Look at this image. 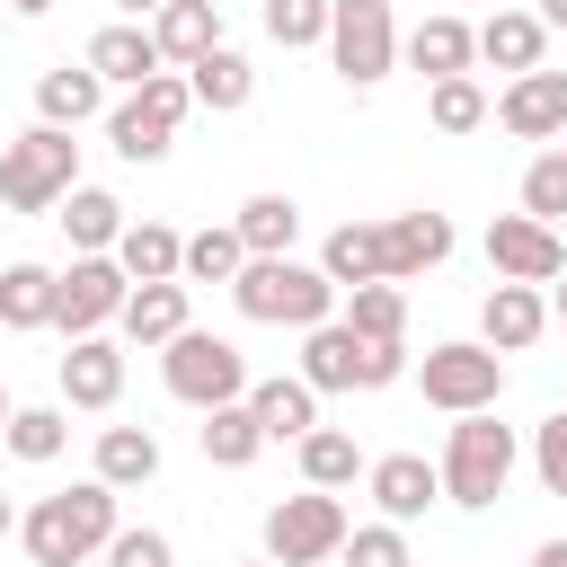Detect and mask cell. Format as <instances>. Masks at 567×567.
<instances>
[{
	"mask_svg": "<svg viewBox=\"0 0 567 567\" xmlns=\"http://www.w3.org/2000/svg\"><path fill=\"white\" fill-rule=\"evenodd\" d=\"M115 532H124V523H115V487H106V478H80V487L35 496V505L18 514V540H27L35 567H80V558H97Z\"/></svg>",
	"mask_w": 567,
	"mask_h": 567,
	"instance_id": "cell-1",
	"label": "cell"
},
{
	"mask_svg": "<svg viewBox=\"0 0 567 567\" xmlns=\"http://www.w3.org/2000/svg\"><path fill=\"white\" fill-rule=\"evenodd\" d=\"M514 461H523V443H514V425H496V408H478V416H452V434H443V461H434V478H443V505H470V514H487V505L505 496Z\"/></svg>",
	"mask_w": 567,
	"mask_h": 567,
	"instance_id": "cell-2",
	"label": "cell"
},
{
	"mask_svg": "<svg viewBox=\"0 0 567 567\" xmlns=\"http://www.w3.org/2000/svg\"><path fill=\"white\" fill-rule=\"evenodd\" d=\"M230 301H239V319H257V328H319V319L337 310V284H328L319 266H301V257H248V266L230 275Z\"/></svg>",
	"mask_w": 567,
	"mask_h": 567,
	"instance_id": "cell-3",
	"label": "cell"
},
{
	"mask_svg": "<svg viewBox=\"0 0 567 567\" xmlns=\"http://www.w3.org/2000/svg\"><path fill=\"white\" fill-rule=\"evenodd\" d=\"M80 186V142L53 124H27L18 142H0V204L9 213H53Z\"/></svg>",
	"mask_w": 567,
	"mask_h": 567,
	"instance_id": "cell-4",
	"label": "cell"
},
{
	"mask_svg": "<svg viewBox=\"0 0 567 567\" xmlns=\"http://www.w3.org/2000/svg\"><path fill=\"white\" fill-rule=\"evenodd\" d=\"M195 115V89H186V71H159V80H142V89H124L115 106H106V142H115V159H168V142H177V124Z\"/></svg>",
	"mask_w": 567,
	"mask_h": 567,
	"instance_id": "cell-5",
	"label": "cell"
},
{
	"mask_svg": "<svg viewBox=\"0 0 567 567\" xmlns=\"http://www.w3.org/2000/svg\"><path fill=\"white\" fill-rule=\"evenodd\" d=\"M408 372V346H363L346 319H319L301 328V381L328 399V390H390Z\"/></svg>",
	"mask_w": 567,
	"mask_h": 567,
	"instance_id": "cell-6",
	"label": "cell"
},
{
	"mask_svg": "<svg viewBox=\"0 0 567 567\" xmlns=\"http://www.w3.org/2000/svg\"><path fill=\"white\" fill-rule=\"evenodd\" d=\"M159 381H168V399H186V408H230V399H248V354H239L230 337L177 328V337L159 346Z\"/></svg>",
	"mask_w": 567,
	"mask_h": 567,
	"instance_id": "cell-7",
	"label": "cell"
},
{
	"mask_svg": "<svg viewBox=\"0 0 567 567\" xmlns=\"http://www.w3.org/2000/svg\"><path fill=\"white\" fill-rule=\"evenodd\" d=\"M328 62L346 89H381L399 71V18L390 0H328Z\"/></svg>",
	"mask_w": 567,
	"mask_h": 567,
	"instance_id": "cell-8",
	"label": "cell"
},
{
	"mask_svg": "<svg viewBox=\"0 0 567 567\" xmlns=\"http://www.w3.org/2000/svg\"><path fill=\"white\" fill-rule=\"evenodd\" d=\"M416 390H425V408H443V416H478V408H496V399H505V354H487L478 337L425 346Z\"/></svg>",
	"mask_w": 567,
	"mask_h": 567,
	"instance_id": "cell-9",
	"label": "cell"
},
{
	"mask_svg": "<svg viewBox=\"0 0 567 567\" xmlns=\"http://www.w3.org/2000/svg\"><path fill=\"white\" fill-rule=\"evenodd\" d=\"M346 532H354V514H346L328 487H301V496L266 505V558H275V567H328V558L346 549Z\"/></svg>",
	"mask_w": 567,
	"mask_h": 567,
	"instance_id": "cell-10",
	"label": "cell"
},
{
	"mask_svg": "<svg viewBox=\"0 0 567 567\" xmlns=\"http://www.w3.org/2000/svg\"><path fill=\"white\" fill-rule=\"evenodd\" d=\"M124 266L115 257H71L62 275H53V328L62 337H106L115 328V310H124Z\"/></svg>",
	"mask_w": 567,
	"mask_h": 567,
	"instance_id": "cell-11",
	"label": "cell"
},
{
	"mask_svg": "<svg viewBox=\"0 0 567 567\" xmlns=\"http://www.w3.org/2000/svg\"><path fill=\"white\" fill-rule=\"evenodd\" d=\"M487 266H496V284H558L567 275V239L549 221H532V213H496L487 221Z\"/></svg>",
	"mask_w": 567,
	"mask_h": 567,
	"instance_id": "cell-12",
	"label": "cell"
},
{
	"mask_svg": "<svg viewBox=\"0 0 567 567\" xmlns=\"http://www.w3.org/2000/svg\"><path fill=\"white\" fill-rule=\"evenodd\" d=\"M487 115H496L514 142H558V133H567V71L540 62V71H523V80H505V97H496Z\"/></svg>",
	"mask_w": 567,
	"mask_h": 567,
	"instance_id": "cell-13",
	"label": "cell"
},
{
	"mask_svg": "<svg viewBox=\"0 0 567 567\" xmlns=\"http://www.w3.org/2000/svg\"><path fill=\"white\" fill-rule=\"evenodd\" d=\"M363 487H372L381 523H399V532H408L425 505H443V478H434L425 452H381V461H363Z\"/></svg>",
	"mask_w": 567,
	"mask_h": 567,
	"instance_id": "cell-14",
	"label": "cell"
},
{
	"mask_svg": "<svg viewBox=\"0 0 567 567\" xmlns=\"http://www.w3.org/2000/svg\"><path fill=\"white\" fill-rule=\"evenodd\" d=\"M106 89H142V80H159L168 62H159V44H151V27L142 18H115V27H97L89 35V53H80Z\"/></svg>",
	"mask_w": 567,
	"mask_h": 567,
	"instance_id": "cell-15",
	"label": "cell"
},
{
	"mask_svg": "<svg viewBox=\"0 0 567 567\" xmlns=\"http://www.w3.org/2000/svg\"><path fill=\"white\" fill-rule=\"evenodd\" d=\"M452 257V221L443 213H390L381 221V266H390V284H416V275H434Z\"/></svg>",
	"mask_w": 567,
	"mask_h": 567,
	"instance_id": "cell-16",
	"label": "cell"
},
{
	"mask_svg": "<svg viewBox=\"0 0 567 567\" xmlns=\"http://www.w3.org/2000/svg\"><path fill=\"white\" fill-rule=\"evenodd\" d=\"M540 328H549L540 284H496V292L478 301V346H487V354H523V346H540Z\"/></svg>",
	"mask_w": 567,
	"mask_h": 567,
	"instance_id": "cell-17",
	"label": "cell"
},
{
	"mask_svg": "<svg viewBox=\"0 0 567 567\" xmlns=\"http://www.w3.org/2000/svg\"><path fill=\"white\" fill-rule=\"evenodd\" d=\"M62 399H71V408H115V399H124V346H115V337H71V354H62Z\"/></svg>",
	"mask_w": 567,
	"mask_h": 567,
	"instance_id": "cell-18",
	"label": "cell"
},
{
	"mask_svg": "<svg viewBox=\"0 0 567 567\" xmlns=\"http://www.w3.org/2000/svg\"><path fill=\"white\" fill-rule=\"evenodd\" d=\"M399 53L425 71V89H434V80H470V62H478V27H461V18L443 9V18H425L416 35H399Z\"/></svg>",
	"mask_w": 567,
	"mask_h": 567,
	"instance_id": "cell-19",
	"label": "cell"
},
{
	"mask_svg": "<svg viewBox=\"0 0 567 567\" xmlns=\"http://www.w3.org/2000/svg\"><path fill=\"white\" fill-rule=\"evenodd\" d=\"M89 115H106V80H97L89 62H62V71H44V80H35V124L80 133Z\"/></svg>",
	"mask_w": 567,
	"mask_h": 567,
	"instance_id": "cell-20",
	"label": "cell"
},
{
	"mask_svg": "<svg viewBox=\"0 0 567 567\" xmlns=\"http://www.w3.org/2000/svg\"><path fill=\"white\" fill-rule=\"evenodd\" d=\"M248 416L266 425V443H301L319 425V390L301 372H275V381H248Z\"/></svg>",
	"mask_w": 567,
	"mask_h": 567,
	"instance_id": "cell-21",
	"label": "cell"
},
{
	"mask_svg": "<svg viewBox=\"0 0 567 567\" xmlns=\"http://www.w3.org/2000/svg\"><path fill=\"white\" fill-rule=\"evenodd\" d=\"M53 221H62V239H71L80 257H115V239H124V204H115L106 186H71V195L53 204Z\"/></svg>",
	"mask_w": 567,
	"mask_h": 567,
	"instance_id": "cell-22",
	"label": "cell"
},
{
	"mask_svg": "<svg viewBox=\"0 0 567 567\" xmlns=\"http://www.w3.org/2000/svg\"><path fill=\"white\" fill-rule=\"evenodd\" d=\"M142 27H151V44H159V62H177V71L221 44V9H213V0H168V9L142 18Z\"/></svg>",
	"mask_w": 567,
	"mask_h": 567,
	"instance_id": "cell-23",
	"label": "cell"
},
{
	"mask_svg": "<svg viewBox=\"0 0 567 567\" xmlns=\"http://www.w3.org/2000/svg\"><path fill=\"white\" fill-rule=\"evenodd\" d=\"M319 275H328L337 292H354V284H390V266H381V221H337L328 248H319Z\"/></svg>",
	"mask_w": 567,
	"mask_h": 567,
	"instance_id": "cell-24",
	"label": "cell"
},
{
	"mask_svg": "<svg viewBox=\"0 0 567 567\" xmlns=\"http://www.w3.org/2000/svg\"><path fill=\"white\" fill-rule=\"evenodd\" d=\"M115 328H124V346H168L177 328H195L186 319V284H133L124 310H115Z\"/></svg>",
	"mask_w": 567,
	"mask_h": 567,
	"instance_id": "cell-25",
	"label": "cell"
},
{
	"mask_svg": "<svg viewBox=\"0 0 567 567\" xmlns=\"http://www.w3.org/2000/svg\"><path fill=\"white\" fill-rule=\"evenodd\" d=\"M540 53H549V27L532 18V9H496L487 27H478V62H496V71H540Z\"/></svg>",
	"mask_w": 567,
	"mask_h": 567,
	"instance_id": "cell-26",
	"label": "cell"
},
{
	"mask_svg": "<svg viewBox=\"0 0 567 567\" xmlns=\"http://www.w3.org/2000/svg\"><path fill=\"white\" fill-rule=\"evenodd\" d=\"M89 478H106L115 496H124V487H151V478H159V434H151V425H106Z\"/></svg>",
	"mask_w": 567,
	"mask_h": 567,
	"instance_id": "cell-27",
	"label": "cell"
},
{
	"mask_svg": "<svg viewBox=\"0 0 567 567\" xmlns=\"http://www.w3.org/2000/svg\"><path fill=\"white\" fill-rule=\"evenodd\" d=\"M186 89H195V106H213V115H239V106L257 97V71H248V53L213 44L204 62H186Z\"/></svg>",
	"mask_w": 567,
	"mask_h": 567,
	"instance_id": "cell-28",
	"label": "cell"
},
{
	"mask_svg": "<svg viewBox=\"0 0 567 567\" xmlns=\"http://www.w3.org/2000/svg\"><path fill=\"white\" fill-rule=\"evenodd\" d=\"M177 257H186V239L168 221H124V239H115L124 284H177Z\"/></svg>",
	"mask_w": 567,
	"mask_h": 567,
	"instance_id": "cell-29",
	"label": "cell"
},
{
	"mask_svg": "<svg viewBox=\"0 0 567 567\" xmlns=\"http://www.w3.org/2000/svg\"><path fill=\"white\" fill-rule=\"evenodd\" d=\"M195 443H204V461H213V470H248V461L266 452V425L248 416V399H230V408H204Z\"/></svg>",
	"mask_w": 567,
	"mask_h": 567,
	"instance_id": "cell-30",
	"label": "cell"
},
{
	"mask_svg": "<svg viewBox=\"0 0 567 567\" xmlns=\"http://www.w3.org/2000/svg\"><path fill=\"white\" fill-rule=\"evenodd\" d=\"M230 230H239L248 257H292V239H301V204H292V195H248Z\"/></svg>",
	"mask_w": 567,
	"mask_h": 567,
	"instance_id": "cell-31",
	"label": "cell"
},
{
	"mask_svg": "<svg viewBox=\"0 0 567 567\" xmlns=\"http://www.w3.org/2000/svg\"><path fill=\"white\" fill-rule=\"evenodd\" d=\"M0 328H53V266H0Z\"/></svg>",
	"mask_w": 567,
	"mask_h": 567,
	"instance_id": "cell-32",
	"label": "cell"
},
{
	"mask_svg": "<svg viewBox=\"0 0 567 567\" xmlns=\"http://www.w3.org/2000/svg\"><path fill=\"white\" fill-rule=\"evenodd\" d=\"M346 328H354L363 346H399V337H408V292H399V284H354V292H346Z\"/></svg>",
	"mask_w": 567,
	"mask_h": 567,
	"instance_id": "cell-33",
	"label": "cell"
},
{
	"mask_svg": "<svg viewBox=\"0 0 567 567\" xmlns=\"http://www.w3.org/2000/svg\"><path fill=\"white\" fill-rule=\"evenodd\" d=\"M301 478H310V487H328V496H337V487H354V478H363V452H354V434H337V425H310V434H301Z\"/></svg>",
	"mask_w": 567,
	"mask_h": 567,
	"instance_id": "cell-34",
	"label": "cell"
},
{
	"mask_svg": "<svg viewBox=\"0 0 567 567\" xmlns=\"http://www.w3.org/2000/svg\"><path fill=\"white\" fill-rule=\"evenodd\" d=\"M239 266H248L239 230H230V221H213V230H195V239H186V257H177V284H230Z\"/></svg>",
	"mask_w": 567,
	"mask_h": 567,
	"instance_id": "cell-35",
	"label": "cell"
},
{
	"mask_svg": "<svg viewBox=\"0 0 567 567\" xmlns=\"http://www.w3.org/2000/svg\"><path fill=\"white\" fill-rule=\"evenodd\" d=\"M0 443H9L18 461H62V443H71V416H62V408H9Z\"/></svg>",
	"mask_w": 567,
	"mask_h": 567,
	"instance_id": "cell-36",
	"label": "cell"
},
{
	"mask_svg": "<svg viewBox=\"0 0 567 567\" xmlns=\"http://www.w3.org/2000/svg\"><path fill=\"white\" fill-rule=\"evenodd\" d=\"M425 124L434 133H478L487 124V89L478 80H434L425 89Z\"/></svg>",
	"mask_w": 567,
	"mask_h": 567,
	"instance_id": "cell-37",
	"label": "cell"
},
{
	"mask_svg": "<svg viewBox=\"0 0 567 567\" xmlns=\"http://www.w3.org/2000/svg\"><path fill=\"white\" fill-rule=\"evenodd\" d=\"M523 213L549 221V230L567 221V151H540V159L523 168Z\"/></svg>",
	"mask_w": 567,
	"mask_h": 567,
	"instance_id": "cell-38",
	"label": "cell"
},
{
	"mask_svg": "<svg viewBox=\"0 0 567 567\" xmlns=\"http://www.w3.org/2000/svg\"><path fill=\"white\" fill-rule=\"evenodd\" d=\"M266 35L292 53V44H328V0H266Z\"/></svg>",
	"mask_w": 567,
	"mask_h": 567,
	"instance_id": "cell-39",
	"label": "cell"
},
{
	"mask_svg": "<svg viewBox=\"0 0 567 567\" xmlns=\"http://www.w3.org/2000/svg\"><path fill=\"white\" fill-rule=\"evenodd\" d=\"M337 567H408V532L399 523H354L346 549H337Z\"/></svg>",
	"mask_w": 567,
	"mask_h": 567,
	"instance_id": "cell-40",
	"label": "cell"
},
{
	"mask_svg": "<svg viewBox=\"0 0 567 567\" xmlns=\"http://www.w3.org/2000/svg\"><path fill=\"white\" fill-rule=\"evenodd\" d=\"M106 567H177V549H168V532H151V523H124L106 549H97Z\"/></svg>",
	"mask_w": 567,
	"mask_h": 567,
	"instance_id": "cell-41",
	"label": "cell"
},
{
	"mask_svg": "<svg viewBox=\"0 0 567 567\" xmlns=\"http://www.w3.org/2000/svg\"><path fill=\"white\" fill-rule=\"evenodd\" d=\"M532 470H540L549 496H567V416H540V434H532Z\"/></svg>",
	"mask_w": 567,
	"mask_h": 567,
	"instance_id": "cell-42",
	"label": "cell"
},
{
	"mask_svg": "<svg viewBox=\"0 0 567 567\" xmlns=\"http://www.w3.org/2000/svg\"><path fill=\"white\" fill-rule=\"evenodd\" d=\"M532 567H567V540H540V549H532Z\"/></svg>",
	"mask_w": 567,
	"mask_h": 567,
	"instance_id": "cell-43",
	"label": "cell"
},
{
	"mask_svg": "<svg viewBox=\"0 0 567 567\" xmlns=\"http://www.w3.org/2000/svg\"><path fill=\"white\" fill-rule=\"evenodd\" d=\"M532 18H540V27H567V0H540Z\"/></svg>",
	"mask_w": 567,
	"mask_h": 567,
	"instance_id": "cell-44",
	"label": "cell"
},
{
	"mask_svg": "<svg viewBox=\"0 0 567 567\" xmlns=\"http://www.w3.org/2000/svg\"><path fill=\"white\" fill-rule=\"evenodd\" d=\"M549 319H558V328H567V275H558V284H549Z\"/></svg>",
	"mask_w": 567,
	"mask_h": 567,
	"instance_id": "cell-45",
	"label": "cell"
},
{
	"mask_svg": "<svg viewBox=\"0 0 567 567\" xmlns=\"http://www.w3.org/2000/svg\"><path fill=\"white\" fill-rule=\"evenodd\" d=\"M115 9H124V18H159L168 0H115Z\"/></svg>",
	"mask_w": 567,
	"mask_h": 567,
	"instance_id": "cell-46",
	"label": "cell"
},
{
	"mask_svg": "<svg viewBox=\"0 0 567 567\" xmlns=\"http://www.w3.org/2000/svg\"><path fill=\"white\" fill-rule=\"evenodd\" d=\"M0 540H18V505L9 496H0Z\"/></svg>",
	"mask_w": 567,
	"mask_h": 567,
	"instance_id": "cell-47",
	"label": "cell"
},
{
	"mask_svg": "<svg viewBox=\"0 0 567 567\" xmlns=\"http://www.w3.org/2000/svg\"><path fill=\"white\" fill-rule=\"evenodd\" d=\"M9 9H18V18H44V9H53V0H9Z\"/></svg>",
	"mask_w": 567,
	"mask_h": 567,
	"instance_id": "cell-48",
	"label": "cell"
},
{
	"mask_svg": "<svg viewBox=\"0 0 567 567\" xmlns=\"http://www.w3.org/2000/svg\"><path fill=\"white\" fill-rule=\"evenodd\" d=\"M230 567H275V558H230Z\"/></svg>",
	"mask_w": 567,
	"mask_h": 567,
	"instance_id": "cell-49",
	"label": "cell"
},
{
	"mask_svg": "<svg viewBox=\"0 0 567 567\" xmlns=\"http://www.w3.org/2000/svg\"><path fill=\"white\" fill-rule=\"evenodd\" d=\"M0 425H9V390H0Z\"/></svg>",
	"mask_w": 567,
	"mask_h": 567,
	"instance_id": "cell-50",
	"label": "cell"
}]
</instances>
